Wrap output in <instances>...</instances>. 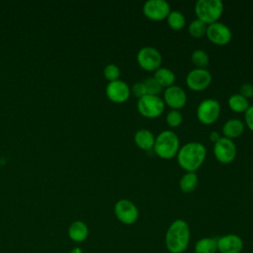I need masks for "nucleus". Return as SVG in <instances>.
Segmentation results:
<instances>
[{"label": "nucleus", "mask_w": 253, "mask_h": 253, "mask_svg": "<svg viewBox=\"0 0 253 253\" xmlns=\"http://www.w3.org/2000/svg\"><path fill=\"white\" fill-rule=\"evenodd\" d=\"M191 231L186 220L175 219L167 228L165 233V246L170 253H184L188 248Z\"/></svg>", "instance_id": "nucleus-1"}, {"label": "nucleus", "mask_w": 253, "mask_h": 253, "mask_svg": "<svg viewBox=\"0 0 253 253\" xmlns=\"http://www.w3.org/2000/svg\"><path fill=\"white\" fill-rule=\"evenodd\" d=\"M178 164L186 172H195L204 163L207 156L206 146L199 141H189L179 148Z\"/></svg>", "instance_id": "nucleus-2"}, {"label": "nucleus", "mask_w": 253, "mask_h": 253, "mask_svg": "<svg viewBox=\"0 0 253 253\" xmlns=\"http://www.w3.org/2000/svg\"><path fill=\"white\" fill-rule=\"evenodd\" d=\"M180 148V140L175 131L164 129L155 136L154 152L162 159H171L177 155Z\"/></svg>", "instance_id": "nucleus-3"}, {"label": "nucleus", "mask_w": 253, "mask_h": 253, "mask_svg": "<svg viewBox=\"0 0 253 253\" xmlns=\"http://www.w3.org/2000/svg\"><path fill=\"white\" fill-rule=\"evenodd\" d=\"M223 12V2L221 0H198L195 4L197 18L207 25L215 23Z\"/></svg>", "instance_id": "nucleus-4"}, {"label": "nucleus", "mask_w": 253, "mask_h": 253, "mask_svg": "<svg viewBox=\"0 0 253 253\" xmlns=\"http://www.w3.org/2000/svg\"><path fill=\"white\" fill-rule=\"evenodd\" d=\"M136 108L140 115L143 117L154 119L163 113L165 109V103L163 99L158 95L146 94L143 97L137 99Z\"/></svg>", "instance_id": "nucleus-5"}, {"label": "nucleus", "mask_w": 253, "mask_h": 253, "mask_svg": "<svg viewBox=\"0 0 253 253\" xmlns=\"http://www.w3.org/2000/svg\"><path fill=\"white\" fill-rule=\"evenodd\" d=\"M197 118L204 125L214 123L220 114V104L216 99L207 98L200 102L197 107Z\"/></svg>", "instance_id": "nucleus-6"}, {"label": "nucleus", "mask_w": 253, "mask_h": 253, "mask_svg": "<svg viewBox=\"0 0 253 253\" xmlns=\"http://www.w3.org/2000/svg\"><path fill=\"white\" fill-rule=\"evenodd\" d=\"M137 63L146 71H155L162 63V55L160 51L150 45L142 46L136 54Z\"/></svg>", "instance_id": "nucleus-7"}, {"label": "nucleus", "mask_w": 253, "mask_h": 253, "mask_svg": "<svg viewBox=\"0 0 253 253\" xmlns=\"http://www.w3.org/2000/svg\"><path fill=\"white\" fill-rule=\"evenodd\" d=\"M114 212L116 217L124 224L130 225L133 224L139 216V211L137 207L127 199L119 200L115 207Z\"/></svg>", "instance_id": "nucleus-8"}, {"label": "nucleus", "mask_w": 253, "mask_h": 253, "mask_svg": "<svg viewBox=\"0 0 253 253\" xmlns=\"http://www.w3.org/2000/svg\"><path fill=\"white\" fill-rule=\"evenodd\" d=\"M213 154L218 162L228 164L232 162L236 156V145L232 139L221 136L213 143Z\"/></svg>", "instance_id": "nucleus-9"}, {"label": "nucleus", "mask_w": 253, "mask_h": 253, "mask_svg": "<svg viewBox=\"0 0 253 253\" xmlns=\"http://www.w3.org/2000/svg\"><path fill=\"white\" fill-rule=\"evenodd\" d=\"M211 74L207 68H194L186 76V84L193 91L207 89L211 82Z\"/></svg>", "instance_id": "nucleus-10"}, {"label": "nucleus", "mask_w": 253, "mask_h": 253, "mask_svg": "<svg viewBox=\"0 0 253 253\" xmlns=\"http://www.w3.org/2000/svg\"><path fill=\"white\" fill-rule=\"evenodd\" d=\"M170 11V4L166 0H147L142 6L144 16L153 21L166 19Z\"/></svg>", "instance_id": "nucleus-11"}, {"label": "nucleus", "mask_w": 253, "mask_h": 253, "mask_svg": "<svg viewBox=\"0 0 253 253\" xmlns=\"http://www.w3.org/2000/svg\"><path fill=\"white\" fill-rule=\"evenodd\" d=\"M206 36L211 42L218 45H224L231 41L232 33L228 26L217 21L208 25Z\"/></svg>", "instance_id": "nucleus-12"}, {"label": "nucleus", "mask_w": 253, "mask_h": 253, "mask_svg": "<svg viewBox=\"0 0 253 253\" xmlns=\"http://www.w3.org/2000/svg\"><path fill=\"white\" fill-rule=\"evenodd\" d=\"M106 95L115 103H124L130 96V87L121 79L111 81L106 86Z\"/></svg>", "instance_id": "nucleus-13"}, {"label": "nucleus", "mask_w": 253, "mask_h": 253, "mask_svg": "<svg viewBox=\"0 0 253 253\" xmlns=\"http://www.w3.org/2000/svg\"><path fill=\"white\" fill-rule=\"evenodd\" d=\"M163 101L173 110H179L186 105V91L179 85H172L165 88L163 93Z\"/></svg>", "instance_id": "nucleus-14"}, {"label": "nucleus", "mask_w": 253, "mask_h": 253, "mask_svg": "<svg viewBox=\"0 0 253 253\" xmlns=\"http://www.w3.org/2000/svg\"><path fill=\"white\" fill-rule=\"evenodd\" d=\"M217 251L219 253H241L243 240L235 233H228L217 238Z\"/></svg>", "instance_id": "nucleus-15"}, {"label": "nucleus", "mask_w": 253, "mask_h": 253, "mask_svg": "<svg viewBox=\"0 0 253 253\" xmlns=\"http://www.w3.org/2000/svg\"><path fill=\"white\" fill-rule=\"evenodd\" d=\"M68 237L75 243L85 241L89 235V228L82 220H74L68 226Z\"/></svg>", "instance_id": "nucleus-16"}, {"label": "nucleus", "mask_w": 253, "mask_h": 253, "mask_svg": "<svg viewBox=\"0 0 253 253\" xmlns=\"http://www.w3.org/2000/svg\"><path fill=\"white\" fill-rule=\"evenodd\" d=\"M245 125L239 119H228L222 126V134L229 139L236 138L244 131Z\"/></svg>", "instance_id": "nucleus-17"}, {"label": "nucleus", "mask_w": 253, "mask_h": 253, "mask_svg": "<svg viewBox=\"0 0 253 253\" xmlns=\"http://www.w3.org/2000/svg\"><path fill=\"white\" fill-rule=\"evenodd\" d=\"M134 142L142 150H149L153 148L155 136L153 132L147 128H139L134 133Z\"/></svg>", "instance_id": "nucleus-18"}, {"label": "nucleus", "mask_w": 253, "mask_h": 253, "mask_svg": "<svg viewBox=\"0 0 253 253\" xmlns=\"http://www.w3.org/2000/svg\"><path fill=\"white\" fill-rule=\"evenodd\" d=\"M153 77L156 79V81L161 85V87H169L174 85L176 76L175 73L168 67L160 66L154 71Z\"/></svg>", "instance_id": "nucleus-19"}, {"label": "nucleus", "mask_w": 253, "mask_h": 253, "mask_svg": "<svg viewBox=\"0 0 253 253\" xmlns=\"http://www.w3.org/2000/svg\"><path fill=\"white\" fill-rule=\"evenodd\" d=\"M217 238L203 237L197 240L194 250L195 253H216L217 252Z\"/></svg>", "instance_id": "nucleus-20"}, {"label": "nucleus", "mask_w": 253, "mask_h": 253, "mask_svg": "<svg viewBox=\"0 0 253 253\" xmlns=\"http://www.w3.org/2000/svg\"><path fill=\"white\" fill-rule=\"evenodd\" d=\"M227 104L230 110L236 113H244L250 106L249 100L239 93H234L230 95L227 100Z\"/></svg>", "instance_id": "nucleus-21"}, {"label": "nucleus", "mask_w": 253, "mask_h": 253, "mask_svg": "<svg viewBox=\"0 0 253 253\" xmlns=\"http://www.w3.org/2000/svg\"><path fill=\"white\" fill-rule=\"evenodd\" d=\"M198 183L199 178L195 172H186L179 181V187L184 193H192L196 190Z\"/></svg>", "instance_id": "nucleus-22"}, {"label": "nucleus", "mask_w": 253, "mask_h": 253, "mask_svg": "<svg viewBox=\"0 0 253 253\" xmlns=\"http://www.w3.org/2000/svg\"><path fill=\"white\" fill-rule=\"evenodd\" d=\"M166 19H167V23H168L169 27L176 31L183 29L186 24V19H185L184 14L178 10L170 11V13L168 14Z\"/></svg>", "instance_id": "nucleus-23"}, {"label": "nucleus", "mask_w": 253, "mask_h": 253, "mask_svg": "<svg viewBox=\"0 0 253 253\" xmlns=\"http://www.w3.org/2000/svg\"><path fill=\"white\" fill-rule=\"evenodd\" d=\"M191 59L197 68H207L210 63L208 52L202 48L195 49L191 54Z\"/></svg>", "instance_id": "nucleus-24"}, {"label": "nucleus", "mask_w": 253, "mask_h": 253, "mask_svg": "<svg viewBox=\"0 0 253 253\" xmlns=\"http://www.w3.org/2000/svg\"><path fill=\"white\" fill-rule=\"evenodd\" d=\"M207 27H208V25L206 23H204L203 21H201L200 19L197 18L189 24L188 31L192 37L198 39V38H202L204 35H206Z\"/></svg>", "instance_id": "nucleus-25"}, {"label": "nucleus", "mask_w": 253, "mask_h": 253, "mask_svg": "<svg viewBox=\"0 0 253 253\" xmlns=\"http://www.w3.org/2000/svg\"><path fill=\"white\" fill-rule=\"evenodd\" d=\"M144 86H145V89H146V94H149V95H158L161 90H162V87L161 85L156 81V79L153 77V76H149V77H146L142 80Z\"/></svg>", "instance_id": "nucleus-26"}, {"label": "nucleus", "mask_w": 253, "mask_h": 253, "mask_svg": "<svg viewBox=\"0 0 253 253\" xmlns=\"http://www.w3.org/2000/svg\"><path fill=\"white\" fill-rule=\"evenodd\" d=\"M103 73H104L105 78L109 82L118 80L120 78V76H121L120 67L117 64H115V63H110V64L106 65L104 70H103Z\"/></svg>", "instance_id": "nucleus-27"}, {"label": "nucleus", "mask_w": 253, "mask_h": 253, "mask_svg": "<svg viewBox=\"0 0 253 253\" xmlns=\"http://www.w3.org/2000/svg\"><path fill=\"white\" fill-rule=\"evenodd\" d=\"M166 122L172 127L179 126L183 122V115L179 110L171 109L166 115Z\"/></svg>", "instance_id": "nucleus-28"}, {"label": "nucleus", "mask_w": 253, "mask_h": 253, "mask_svg": "<svg viewBox=\"0 0 253 253\" xmlns=\"http://www.w3.org/2000/svg\"><path fill=\"white\" fill-rule=\"evenodd\" d=\"M130 92L132 93V95L134 97H136L137 99L143 97L144 95H146V89H145V86L143 84L142 81H138V82H135L131 88H130Z\"/></svg>", "instance_id": "nucleus-29"}, {"label": "nucleus", "mask_w": 253, "mask_h": 253, "mask_svg": "<svg viewBox=\"0 0 253 253\" xmlns=\"http://www.w3.org/2000/svg\"><path fill=\"white\" fill-rule=\"evenodd\" d=\"M239 94H241L243 97L247 99L253 98V85L248 82L241 84L239 88Z\"/></svg>", "instance_id": "nucleus-30"}, {"label": "nucleus", "mask_w": 253, "mask_h": 253, "mask_svg": "<svg viewBox=\"0 0 253 253\" xmlns=\"http://www.w3.org/2000/svg\"><path fill=\"white\" fill-rule=\"evenodd\" d=\"M244 120L245 125L250 130L253 131V105L249 106V108L244 112Z\"/></svg>", "instance_id": "nucleus-31"}, {"label": "nucleus", "mask_w": 253, "mask_h": 253, "mask_svg": "<svg viewBox=\"0 0 253 253\" xmlns=\"http://www.w3.org/2000/svg\"><path fill=\"white\" fill-rule=\"evenodd\" d=\"M220 137H221V136L219 135L218 131H216V130H212V131H211V132H210V134H209V138H210V140H211V141H212L213 143H214V142H216Z\"/></svg>", "instance_id": "nucleus-32"}, {"label": "nucleus", "mask_w": 253, "mask_h": 253, "mask_svg": "<svg viewBox=\"0 0 253 253\" xmlns=\"http://www.w3.org/2000/svg\"><path fill=\"white\" fill-rule=\"evenodd\" d=\"M68 253H83V250L80 247H74Z\"/></svg>", "instance_id": "nucleus-33"}]
</instances>
